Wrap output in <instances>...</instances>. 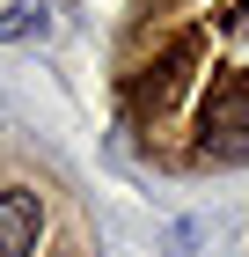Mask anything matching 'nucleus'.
<instances>
[{
    "label": "nucleus",
    "instance_id": "f257e3e1",
    "mask_svg": "<svg viewBox=\"0 0 249 257\" xmlns=\"http://www.w3.org/2000/svg\"><path fill=\"white\" fill-rule=\"evenodd\" d=\"M198 147H205L212 162H242L249 155V81L242 74H227L205 96V110H198Z\"/></svg>",
    "mask_w": 249,
    "mask_h": 257
},
{
    "label": "nucleus",
    "instance_id": "f03ea898",
    "mask_svg": "<svg viewBox=\"0 0 249 257\" xmlns=\"http://www.w3.org/2000/svg\"><path fill=\"white\" fill-rule=\"evenodd\" d=\"M44 228H52V206L37 184H0V257H37Z\"/></svg>",
    "mask_w": 249,
    "mask_h": 257
},
{
    "label": "nucleus",
    "instance_id": "7ed1b4c3",
    "mask_svg": "<svg viewBox=\"0 0 249 257\" xmlns=\"http://www.w3.org/2000/svg\"><path fill=\"white\" fill-rule=\"evenodd\" d=\"M30 30H44V0H15V8L0 15V44H15V37H30Z\"/></svg>",
    "mask_w": 249,
    "mask_h": 257
}]
</instances>
